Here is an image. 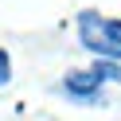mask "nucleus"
<instances>
[{
    "label": "nucleus",
    "mask_w": 121,
    "mask_h": 121,
    "mask_svg": "<svg viewBox=\"0 0 121 121\" xmlns=\"http://www.w3.org/2000/svg\"><path fill=\"white\" fill-rule=\"evenodd\" d=\"M78 39L82 47H90L94 55H105V59H117L121 63V20H105L98 12H82L78 16Z\"/></svg>",
    "instance_id": "f257e3e1"
},
{
    "label": "nucleus",
    "mask_w": 121,
    "mask_h": 121,
    "mask_svg": "<svg viewBox=\"0 0 121 121\" xmlns=\"http://www.w3.org/2000/svg\"><path fill=\"white\" fill-rule=\"evenodd\" d=\"M12 82V63H8V55L0 51V86H8Z\"/></svg>",
    "instance_id": "20e7f679"
},
{
    "label": "nucleus",
    "mask_w": 121,
    "mask_h": 121,
    "mask_svg": "<svg viewBox=\"0 0 121 121\" xmlns=\"http://www.w3.org/2000/svg\"><path fill=\"white\" fill-rule=\"evenodd\" d=\"M90 70H94L102 82H121V63H94Z\"/></svg>",
    "instance_id": "7ed1b4c3"
},
{
    "label": "nucleus",
    "mask_w": 121,
    "mask_h": 121,
    "mask_svg": "<svg viewBox=\"0 0 121 121\" xmlns=\"http://www.w3.org/2000/svg\"><path fill=\"white\" fill-rule=\"evenodd\" d=\"M63 90L70 98H78V102H90V98H98V90H102V78H98L94 70H70L63 78Z\"/></svg>",
    "instance_id": "f03ea898"
}]
</instances>
